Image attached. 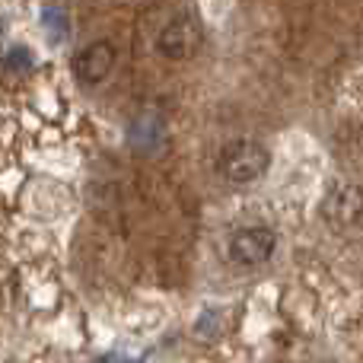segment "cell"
Returning <instances> with one entry per match:
<instances>
[{
    "label": "cell",
    "mask_w": 363,
    "mask_h": 363,
    "mask_svg": "<svg viewBox=\"0 0 363 363\" xmlns=\"http://www.w3.org/2000/svg\"><path fill=\"white\" fill-rule=\"evenodd\" d=\"M271 166V153L255 140H233L220 153V172L233 182V185H249V182L262 179Z\"/></svg>",
    "instance_id": "6da1fadb"
},
{
    "label": "cell",
    "mask_w": 363,
    "mask_h": 363,
    "mask_svg": "<svg viewBox=\"0 0 363 363\" xmlns=\"http://www.w3.org/2000/svg\"><path fill=\"white\" fill-rule=\"evenodd\" d=\"M201 42H204L201 19L194 13H182V16L169 19L163 26V32L157 38V51L163 57H169V61H185V57H191L201 48Z\"/></svg>",
    "instance_id": "7a4b0ae2"
},
{
    "label": "cell",
    "mask_w": 363,
    "mask_h": 363,
    "mask_svg": "<svg viewBox=\"0 0 363 363\" xmlns=\"http://www.w3.org/2000/svg\"><path fill=\"white\" fill-rule=\"evenodd\" d=\"M277 249V236L264 226H252V230H242L233 236L230 242V258L242 268H255V264H264Z\"/></svg>",
    "instance_id": "3957f363"
},
{
    "label": "cell",
    "mask_w": 363,
    "mask_h": 363,
    "mask_svg": "<svg viewBox=\"0 0 363 363\" xmlns=\"http://www.w3.org/2000/svg\"><path fill=\"white\" fill-rule=\"evenodd\" d=\"M115 67V48L108 42H93L74 57V70L77 80L93 86V83H102Z\"/></svg>",
    "instance_id": "277c9868"
},
{
    "label": "cell",
    "mask_w": 363,
    "mask_h": 363,
    "mask_svg": "<svg viewBox=\"0 0 363 363\" xmlns=\"http://www.w3.org/2000/svg\"><path fill=\"white\" fill-rule=\"evenodd\" d=\"M322 213L332 223H354V220H360L363 217V188L347 185V188L332 191L325 198V204H322Z\"/></svg>",
    "instance_id": "5b68a950"
}]
</instances>
